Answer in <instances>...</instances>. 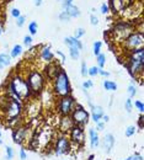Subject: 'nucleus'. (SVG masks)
Returning a JSON list of instances; mask_svg holds the SVG:
<instances>
[{"instance_id":"412c9836","label":"nucleus","mask_w":144,"mask_h":160,"mask_svg":"<svg viewBox=\"0 0 144 160\" xmlns=\"http://www.w3.org/2000/svg\"><path fill=\"white\" fill-rule=\"evenodd\" d=\"M102 144H103L105 152L108 154V153L111 152V149L113 148V145H115V137H113L112 134H106L105 138H103Z\"/></svg>"},{"instance_id":"5fc2aeb1","label":"nucleus","mask_w":144,"mask_h":160,"mask_svg":"<svg viewBox=\"0 0 144 160\" xmlns=\"http://www.w3.org/2000/svg\"><path fill=\"white\" fill-rule=\"evenodd\" d=\"M1 33H2V26H1V23H0V36H1Z\"/></svg>"},{"instance_id":"f03ea898","label":"nucleus","mask_w":144,"mask_h":160,"mask_svg":"<svg viewBox=\"0 0 144 160\" xmlns=\"http://www.w3.org/2000/svg\"><path fill=\"white\" fill-rule=\"evenodd\" d=\"M7 89H9V95L16 100L21 101H28L32 96V92H31V89L27 84V81L25 79V77H22L21 74H15L10 81H9V85H7Z\"/></svg>"},{"instance_id":"72a5a7b5","label":"nucleus","mask_w":144,"mask_h":160,"mask_svg":"<svg viewBox=\"0 0 144 160\" xmlns=\"http://www.w3.org/2000/svg\"><path fill=\"white\" fill-rule=\"evenodd\" d=\"M58 18H59V20L63 21V22H68V21L72 19V18H70V16L68 15V12H67L65 10H63L62 12L59 14V16H58Z\"/></svg>"},{"instance_id":"5701e85b","label":"nucleus","mask_w":144,"mask_h":160,"mask_svg":"<svg viewBox=\"0 0 144 160\" xmlns=\"http://www.w3.org/2000/svg\"><path fill=\"white\" fill-rule=\"evenodd\" d=\"M10 63H11L10 54H6V53H1L0 54V69H4L6 67H9Z\"/></svg>"},{"instance_id":"e433bc0d","label":"nucleus","mask_w":144,"mask_h":160,"mask_svg":"<svg viewBox=\"0 0 144 160\" xmlns=\"http://www.w3.org/2000/svg\"><path fill=\"white\" fill-rule=\"evenodd\" d=\"M10 14H11V16L14 18V19H17L19 16H21V12L20 10L17 9V8H12L11 10H10Z\"/></svg>"},{"instance_id":"c85d7f7f","label":"nucleus","mask_w":144,"mask_h":160,"mask_svg":"<svg viewBox=\"0 0 144 160\" xmlns=\"http://www.w3.org/2000/svg\"><path fill=\"white\" fill-rule=\"evenodd\" d=\"M127 92H128V95H129V99L134 98V96H136V94H137V88H136V85H134V84H131V85L128 86Z\"/></svg>"},{"instance_id":"2eb2a0df","label":"nucleus","mask_w":144,"mask_h":160,"mask_svg":"<svg viewBox=\"0 0 144 160\" xmlns=\"http://www.w3.org/2000/svg\"><path fill=\"white\" fill-rule=\"evenodd\" d=\"M40 95H41L40 101H41L42 106L49 108L52 105H56L57 100H56V95L53 94V91H51V90H48V89H43Z\"/></svg>"},{"instance_id":"ea45409f","label":"nucleus","mask_w":144,"mask_h":160,"mask_svg":"<svg viewBox=\"0 0 144 160\" xmlns=\"http://www.w3.org/2000/svg\"><path fill=\"white\" fill-rule=\"evenodd\" d=\"M90 23L92 25V26H96L97 23H99V18L96 16V15H90Z\"/></svg>"},{"instance_id":"a878e982","label":"nucleus","mask_w":144,"mask_h":160,"mask_svg":"<svg viewBox=\"0 0 144 160\" xmlns=\"http://www.w3.org/2000/svg\"><path fill=\"white\" fill-rule=\"evenodd\" d=\"M37 30H38V25L36 21H31L28 23V31H30V36H35L37 33Z\"/></svg>"},{"instance_id":"c03bdc74","label":"nucleus","mask_w":144,"mask_h":160,"mask_svg":"<svg viewBox=\"0 0 144 160\" xmlns=\"http://www.w3.org/2000/svg\"><path fill=\"white\" fill-rule=\"evenodd\" d=\"M73 4V0H63L62 1V8H63V10L64 9H67L68 6H70Z\"/></svg>"},{"instance_id":"cd10ccee","label":"nucleus","mask_w":144,"mask_h":160,"mask_svg":"<svg viewBox=\"0 0 144 160\" xmlns=\"http://www.w3.org/2000/svg\"><path fill=\"white\" fill-rule=\"evenodd\" d=\"M101 47H102V43L100 41L94 42V44H92V52H94L95 56H97V54L101 53Z\"/></svg>"},{"instance_id":"de8ad7c7","label":"nucleus","mask_w":144,"mask_h":160,"mask_svg":"<svg viewBox=\"0 0 144 160\" xmlns=\"http://www.w3.org/2000/svg\"><path fill=\"white\" fill-rule=\"evenodd\" d=\"M99 74L102 75V77H110V73L106 72V70H103V68H99Z\"/></svg>"},{"instance_id":"7c9ffc66","label":"nucleus","mask_w":144,"mask_h":160,"mask_svg":"<svg viewBox=\"0 0 144 160\" xmlns=\"http://www.w3.org/2000/svg\"><path fill=\"white\" fill-rule=\"evenodd\" d=\"M84 35H85V30H84L82 27H79V28H77V30H75V33H74V36H73V37H75L77 40H80Z\"/></svg>"},{"instance_id":"a18cd8bd","label":"nucleus","mask_w":144,"mask_h":160,"mask_svg":"<svg viewBox=\"0 0 144 160\" xmlns=\"http://www.w3.org/2000/svg\"><path fill=\"white\" fill-rule=\"evenodd\" d=\"M19 155H20V159L21 160H26V159H27V154H26V150H25V149H20V153H19Z\"/></svg>"},{"instance_id":"f704fd0d","label":"nucleus","mask_w":144,"mask_h":160,"mask_svg":"<svg viewBox=\"0 0 144 160\" xmlns=\"http://www.w3.org/2000/svg\"><path fill=\"white\" fill-rule=\"evenodd\" d=\"M124 107H126V111L128 113L132 112V108H133V102H132V99H127L126 102H124Z\"/></svg>"},{"instance_id":"aec40b11","label":"nucleus","mask_w":144,"mask_h":160,"mask_svg":"<svg viewBox=\"0 0 144 160\" xmlns=\"http://www.w3.org/2000/svg\"><path fill=\"white\" fill-rule=\"evenodd\" d=\"M103 115V108L101 106H92L91 107V117H92V121L95 122V123H97V122H100L101 121V117H102Z\"/></svg>"},{"instance_id":"bf43d9fd","label":"nucleus","mask_w":144,"mask_h":160,"mask_svg":"<svg viewBox=\"0 0 144 160\" xmlns=\"http://www.w3.org/2000/svg\"><path fill=\"white\" fill-rule=\"evenodd\" d=\"M0 138H1V132H0Z\"/></svg>"},{"instance_id":"6e6552de","label":"nucleus","mask_w":144,"mask_h":160,"mask_svg":"<svg viewBox=\"0 0 144 160\" xmlns=\"http://www.w3.org/2000/svg\"><path fill=\"white\" fill-rule=\"evenodd\" d=\"M56 106H57L58 112H59L61 116H70L74 107L77 106V102H75L73 96L69 95V96L59 98L58 101L56 102Z\"/></svg>"},{"instance_id":"f3484780","label":"nucleus","mask_w":144,"mask_h":160,"mask_svg":"<svg viewBox=\"0 0 144 160\" xmlns=\"http://www.w3.org/2000/svg\"><path fill=\"white\" fill-rule=\"evenodd\" d=\"M59 70H61V68H59V65H58L56 62L47 63V65L44 67V73H46L47 78L49 80L54 79V78L57 77V74L59 73Z\"/></svg>"},{"instance_id":"4d7b16f0","label":"nucleus","mask_w":144,"mask_h":160,"mask_svg":"<svg viewBox=\"0 0 144 160\" xmlns=\"http://www.w3.org/2000/svg\"><path fill=\"white\" fill-rule=\"evenodd\" d=\"M1 15H2V12H1V9H0V21H1Z\"/></svg>"},{"instance_id":"4468645a","label":"nucleus","mask_w":144,"mask_h":160,"mask_svg":"<svg viewBox=\"0 0 144 160\" xmlns=\"http://www.w3.org/2000/svg\"><path fill=\"white\" fill-rule=\"evenodd\" d=\"M28 132L30 129L25 126H19L15 128V131L12 132V139L15 144H22L23 142H26L28 138Z\"/></svg>"},{"instance_id":"20e7f679","label":"nucleus","mask_w":144,"mask_h":160,"mask_svg":"<svg viewBox=\"0 0 144 160\" xmlns=\"http://www.w3.org/2000/svg\"><path fill=\"white\" fill-rule=\"evenodd\" d=\"M53 94L56 98H63V96H69L72 94V88H70V80L65 70L61 69L57 77L53 79V88H52Z\"/></svg>"},{"instance_id":"b1692460","label":"nucleus","mask_w":144,"mask_h":160,"mask_svg":"<svg viewBox=\"0 0 144 160\" xmlns=\"http://www.w3.org/2000/svg\"><path fill=\"white\" fill-rule=\"evenodd\" d=\"M22 52H23L22 46H21V44H15V46L12 47L11 52H10V57H11V58H17L19 56L22 54Z\"/></svg>"},{"instance_id":"13d9d810","label":"nucleus","mask_w":144,"mask_h":160,"mask_svg":"<svg viewBox=\"0 0 144 160\" xmlns=\"http://www.w3.org/2000/svg\"><path fill=\"white\" fill-rule=\"evenodd\" d=\"M0 144H2V140H1V139H0Z\"/></svg>"},{"instance_id":"37998d69","label":"nucleus","mask_w":144,"mask_h":160,"mask_svg":"<svg viewBox=\"0 0 144 160\" xmlns=\"http://www.w3.org/2000/svg\"><path fill=\"white\" fill-rule=\"evenodd\" d=\"M92 81L91 80H86L84 84H82V89H85V90H87V89H90V88H92Z\"/></svg>"},{"instance_id":"f8f14e48","label":"nucleus","mask_w":144,"mask_h":160,"mask_svg":"<svg viewBox=\"0 0 144 160\" xmlns=\"http://www.w3.org/2000/svg\"><path fill=\"white\" fill-rule=\"evenodd\" d=\"M64 43H65V44L68 46V48H69L70 58L74 60L79 59V57H80V51L82 49V42L72 36V37H65V38H64Z\"/></svg>"},{"instance_id":"bb28decb","label":"nucleus","mask_w":144,"mask_h":160,"mask_svg":"<svg viewBox=\"0 0 144 160\" xmlns=\"http://www.w3.org/2000/svg\"><path fill=\"white\" fill-rule=\"evenodd\" d=\"M96 60H97V68H103L106 64V56L103 53H100L96 56Z\"/></svg>"},{"instance_id":"a19ab883","label":"nucleus","mask_w":144,"mask_h":160,"mask_svg":"<svg viewBox=\"0 0 144 160\" xmlns=\"http://www.w3.org/2000/svg\"><path fill=\"white\" fill-rule=\"evenodd\" d=\"M108 12H110V8H108V5H107L106 2H103L102 5H101V14L107 15Z\"/></svg>"},{"instance_id":"6ab92c4d","label":"nucleus","mask_w":144,"mask_h":160,"mask_svg":"<svg viewBox=\"0 0 144 160\" xmlns=\"http://www.w3.org/2000/svg\"><path fill=\"white\" fill-rule=\"evenodd\" d=\"M89 136H90V145H91V148L92 149L97 148L100 145V137H99L96 129L95 128H90L89 129Z\"/></svg>"},{"instance_id":"393cba45","label":"nucleus","mask_w":144,"mask_h":160,"mask_svg":"<svg viewBox=\"0 0 144 160\" xmlns=\"http://www.w3.org/2000/svg\"><path fill=\"white\" fill-rule=\"evenodd\" d=\"M103 88L107 91H116L117 90V84L115 81H111V80H105L103 81Z\"/></svg>"},{"instance_id":"864d4df0","label":"nucleus","mask_w":144,"mask_h":160,"mask_svg":"<svg viewBox=\"0 0 144 160\" xmlns=\"http://www.w3.org/2000/svg\"><path fill=\"white\" fill-rule=\"evenodd\" d=\"M42 4V0H35V5L36 6H41Z\"/></svg>"},{"instance_id":"603ef678","label":"nucleus","mask_w":144,"mask_h":160,"mask_svg":"<svg viewBox=\"0 0 144 160\" xmlns=\"http://www.w3.org/2000/svg\"><path fill=\"white\" fill-rule=\"evenodd\" d=\"M101 120H102V122H103V123H107V122H108V121H110V117H108V116H107V115H103L102 117H101Z\"/></svg>"},{"instance_id":"09e8293b","label":"nucleus","mask_w":144,"mask_h":160,"mask_svg":"<svg viewBox=\"0 0 144 160\" xmlns=\"http://www.w3.org/2000/svg\"><path fill=\"white\" fill-rule=\"evenodd\" d=\"M96 126H97V129H99V131H103V127H105V123H103V122H101V121H100V122H97V123H96Z\"/></svg>"},{"instance_id":"9b49d317","label":"nucleus","mask_w":144,"mask_h":160,"mask_svg":"<svg viewBox=\"0 0 144 160\" xmlns=\"http://www.w3.org/2000/svg\"><path fill=\"white\" fill-rule=\"evenodd\" d=\"M53 149H54V154L57 157L68 154L72 149V143L69 140V137L67 134H61L58 137V139L56 140V144H54Z\"/></svg>"},{"instance_id":"8fccbe9b","label":"nucleus","mask_w":144,"mask_h":160,"mask_svg":"<svg viewBox=\"0 0 144 160\" xmlns=\"http://www.w3.org/2000/svg\"><path fill=\"white\" fill-rule=\"evenodd\" d=\"M138 126H139L141 129H143V116L139 117V120H138Z\"/></svg>"},{"instance_id":"49530a36","label":"nucleus","mask_w":144,"mask_h":160,"mask_svg":"<svg viewBox=\"0 0 144 160\" xmlns=\"http://www.w3.org/2000/svg\"><path fill=\"white\" fill-rule=\"evenodd\" d=\"M126 160H143V157H142V155H139V154H134V155L129 157L128 159H126Z\"/></svg>"},{"instance_id":"1a4fd4ad","label":"nucleus","mask_w":144,"mask_h":160,"mask_svg":"<svg viewBox=\"0 0 144 160\" xmlns=\"http://www.w3.org/2000/svg\"><path fill=\"white\" fill-rule=\"evenodd\" d=\"M70 117L74 122L75 126H79V127H84L89 123V118H90V115L89 112L82 107L80 105L77 103V106L74 107L73 112L70 113Z\"/></svg>"},{"instance_id":"7ed1b4c3","label":"nucleus","mask_w":144,"mask_h":160,"mask_svg":"<svg viewBox=\"0 0 144 160\" xmlns=\"http://www.w3.org/2000/svg\"><path fill=\"white\" fill-rule=\"evenodd\" d=\"M127 68L134 78L138 75L142 77L144 70V48L133 51L128 53V60H127Z\"/></svg>"},{"instance_id":"6e6d98bb","label":"nucleus","mask_w":144,"mask_h":160,"mask_svg":"<svg viewBox=\"0 0 144 160\" xmlns=\"http://www.w3.org/2000/svg\"><path fill=\"white\" fill-rule=\"evenodd\" d=\"M94 158H95L94 155H90V157H89V159H87V160H94Z\"/></svg>"},{"instance_id":"3c124183","label":"nucleus","mask_w":144,"mask_h":160,"mask_svg":"<svg viewBox=\"0 0 144 160\" xmlns=\"http://www.w3.org/2000/svg\"><path fill=\"white\" fill-rule=\"evenodd\" d=\"M57 56H59V57H61V60H62V62H64V60H65V56L63 54L61 51H57Z\"/></svg>"},{"instance_id":"ddd939ff","label":"nucleus","mask_w":144,"mask_h":160,"mask_svg":"<svg viewBox=\"0 0 144 160\" xmlns=\"http://www.w3.org/2000/svg\"><path fill=\"white\" fill-rule=\"evenodd\" d=\"M69 140H70L72 144L82 145L84 142H85V133H84L82 127L74 126V127L72 128V131L69 132Z\"/></svg>"},{"instance_id":"a211bd4d","label":"nucleus","mask_w":144,"mask_h":160,"mask_svg":"<svg viewBox=\"0 0 144 160\" xmlns=\"http://www.w3.org/2000/svg\"><path fill=\"white\" fill-rule=\"evenodd\" d=\"M40 58L46 63H51L54 59V54L49 46H42L40 49Z\"/></svg>"},{"instance_id":"0eeeda50","label":"nucleus","mask_w":144,"mask_h":160,"mask_svg":"<svg viewBox=\"0 0 144 160\" xmlns=\"http://www.w3.org/2000/svg\"><path fill=\"white\" fill-rule=\"evenodd\" d=\"M144 47V36L142 32H132L126 40L123 41V48L129 53Z\"/></svg>"},{"instance_id":"423d86ee","label":"nucleus","mask_w":144,"mask_h":160,"mask_svg":"<svg viewBox=\"0 0 144 160\" xmlns=\"http://www.w3.org/2000/svg\"><path fill=\"white\" fill-rule=\"evenodd\" d=\"M136 27L134 23L131 21H118L117 23H115V26L111 30V35L113 37L115 42L118 43H123V41L132 33L134 32Z\"/></svg>"},{"instance_id":"4c0bfd02","label":"nucleus","mask_w":144,"mask_h":160,"mask_svg":"<svg viewBox=\"0 0 144 160\" xmlns=\"http://www.w3.org/2000/svg\"><path fill=\"white\" fill-rule=\"evenodd\" d=\"M32 36H25L23 37V44L26 46V47H31L32 46Z\"/></svg>"},{"instance_id":"dca6fc26","label":"nucleus","mask_w":144,"mask_h":160,"mask_svg":"<svg viewBox=\"0 0 144 160\" xmlns=\"http://www.w3.org/2000/svg\"><path fill=\"white\" fill-rule=\"evenodd\" d=\"M74 126H75V124H74V122H73L70 116H62L58 128H59V132H61L62 134H67V133H69V132L72 131V128H73Z\"/></svg>"},{"instance_id":"58836bf2","label":"nucleus","mask_w":144,"mask_h":160,"mask_svg":"<svg viewBox=\"0 0 144 160\" xmlns=\"http://www.w3.org/2000/svg\"><path fill=\"white\" fill-rule=\"evenodd\" d=\"M25 22H26V18H25L23 15H21V16H19V18L16 19V25H17V27H22V26L25 25Z\"/></svg>"},{"instance_id":"c9c22d12","label":"nucleus","mask_w":144,"mask_h":160,"mask_svg":"<svg viewBox=\"0 0 144 160\" xmlns=\"http://www.w3.org/2000/svg\"><path fill=\"white\" fill-rule=\"evenodd\" d=\"M99 74V68L97 67H91L87 69V75L90 77H96Z\"/></svg>"},{"instance_id":"c756f323","label":"nucleus","mask_w":144,"mask_h":160,"mask_svg":"<svg viewBox=\"0 0 144 160\" xmlns=\"http://www.w3.org/2000/svg\"><path fill=\"white\" fill-rule=\"evenodd\" d=\"M134 133H136V127H134V126H128V127L126 128V132H124L126 137H132Z\"/></svg>"},{"instance_id":"79ce46f5","label":"nucleus","mask_w":144,"mask_h":160,"mask_svg":"<svg viewBox=\"0 0 144 160\" xmlns=\"http://www.w3.org/2000/svg\"><path fill=\"white\" fill-rule=\"evenodd\" d=\"M87 69H89V68L86 67V63H85V62H82V72H80V73H82V75L84 77V78L87 75Z\"/></svg>"},{"instance_id":"473e14b6","label":"nucleus","mask_w":144,"mask_h":160,"mask_svg":"<svg viewBox=\"0 0 144 160\" xmlns=\"http://www.w3.org/2000/svg\"><path fill=\"white\" fill-rule=\"evenodd\" d=\"M5 150H6V160H12L14 155H15L14 149H12L11 147H6V148H5Z\"/></svg>"},{"instance_id":"f257e3e1","label":"nucleus","mask_w":144,"mask_h":160,"mask_svg":"<svg viewBox=\"0 0 144 160\" xmlns=\"http://www.w3.org/2000/svg\"><path fill=\"white\" fill-rule=\"evenodd\" d=\"M0 112L7 121V124L11 126L21 118V115L23 112L22 102L6 94L2 99H0Z\"/></svg>"},{"instance_id":"39448f33","label":"nucleus","mask_w":144,"mask_h":160,"mask_svg":"<svg viewBox=\"0 0 144 160\" xmlns=\"http://www.w3.org/2000/svg\"><path fill=\"white\" fill-rule=\"evenodd\" d=\"M30 89H31V92H32V96H36V95H40L42 92V90L44 89V85H46V77L42 74L40 70L37 69H31L28 73H27V77L25 78Z\"/></svg>"},{"instance_id":"9d476101","label":"nucleus","mask_w":144,"mask_h":160,"mask_svg":"<svg viewBox=\"0 0 144 160\" xmlns=\"http://www.w3.org/2000/svg\"><path fill=\"white\" fill-rule=\"evenodd\" d=\"M41 110H42L41 101L37 100L35 96H33V98H31L30 100L27 101V105L25 106L26 116H27L30 120H36V118L40 116Z\"/></svg>"},{"instance_id":"4be33fe9","label":"nucleus","mask_w":144,"mask_h":160,"mask_svg":"<svg viewBox=\"0 0 144 160\" xmlns=\"http://www.w3.org/2000/svg\"><path fill=\"white\" fill-rule=\"evenodd\" d=\"M67 12H68V15L70 16V18H78V16H80V9L78 8V6H75V5H70V6H68L67 9H64Z\"/></svg>"},{"instance_id":"2f4dec72","label":"nucleus","mask_w":144,"mask_h":160,"mask_svg":"<svg viewBox=\"0 0 144 160\" xmlns=\"http://www.w3.org/2000/svg\"><path fill=\"white\" fill-rule=\"evenodd\" d=\"M133 106H134L141 113H143L144 112V103L142 102V101H139V100L134 101V102H133Z\"/></svg>"}]
</instances>
